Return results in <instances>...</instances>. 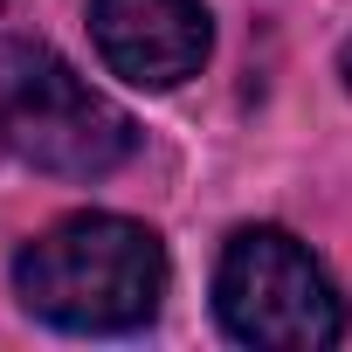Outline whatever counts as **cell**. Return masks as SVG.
Returning <instances> with one entry per match:
<instances>
[{"label": "cell", "instance_id": "1", "mask_svg": "<svg viewBox=\"0 0 352 352\" xmlns=\"http://www.w3.org/2000/svg\"><path fill=\"white\" fill-rule=\"evenodd\" d=\"M14 290L63 331H138L166 297V249L124 214H69L14 256Z\"/></svg>", "mask_w": 352, "mask_h": 352}, {"label": "cell", "instance_id": "2", "mask_svg": "<svg viewBox=\"0 0 352 352\" xmlns=\"http://www.w3.org/2000/svg\"><path fill=\"white\" fill-rule=\"evenodd\" d=\"M131 118L104 104L63 56L42 42H0V152L63 180H104L131 159Z\"/></svg>", "mask_w": 352, "mask_h": 352}, {"label": "cell", "instance_id": "3", "mask_svg": "<svg viewBox=\"0 0 352 352\" xmlns=\"http://www.w3.org/2000/svg\"><path fill=\"white\" fill-rule=\"evenodd\" d=\"M214 311L228 338L263 352H318L345 338V304L311 249L283 228H242L214 270Z\"/></svg>", "mask_w": 352, "mask_h": 352}, {"label": "cell", "instance_id": "4", "mask_svg": "<svg viewBox=\"0 0 352 352\" xmlns=\"http://www.w3.org/2000/svg\"><path fill=\"white\" fill-rule=\"evenodd\" d=\"M90 35L111 76L138 90H173L208 63V8L201 0H90Z\"/></svg>", "mask_w": 352, "mask_h": 352}, {"label": "cell", "instance_id": "5", "mask_svg": "<svg viewBox=\"0 0 352 352\" xmlns=\"http://www.w3.org/2000/svg\"><path fill=\"white\" fill-rule=\"evenodd\" d=\"M345 83H352V49H345Z\"/></svg>", "mask_w": 352, "mask_h": 352}]
</instances>
